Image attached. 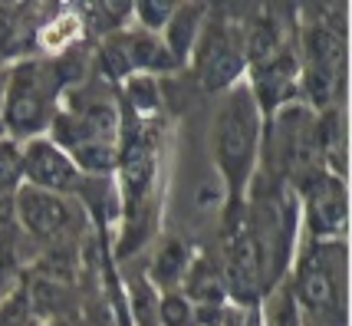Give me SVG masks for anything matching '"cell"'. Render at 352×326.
Listing matches in <instances>:
<instances>
[{"instance_id": "cell-1", "label": "cell", "mask_w": 352, "mask_h": 326, "mask_svg": "<svg viewBox=\"0 0 352 326\" xmlns=\"http://www.w3.org/2000/svg\"><path fill=\"white\" fill-rule=\"evenodd\" d=\"M263 139V112L254 99V89L247 79H237L228 89V102L217 112L214 122V158L217 171L228 185L230 202L237 204L247 182L254 175Z\"/></svg>"}, {"instance_id": "cell-2", "label": "cell", "mask_w": 352, "mask_h": 326, "mask_svg": "<svg viewBox=\"0 0 352 326\" xmlns=\"http://www.w3.org/2000/svg\"><path fill=\"white\" fill-rule=\"evenodd\" d=\"M290 296L320 326H346V248L316 244L300 264Z\"/></svg>"}, {"instance_id": "cell-3", "label": "cell", "mask_w": 352, "mask_h": 326, "mask_svg": "<svg viewBox=\"0 0 352 326\" xmlns=\"http://www.w3.org/2000/svg\"><path fill=\"white\" fill-rule=\"evenodd\" d=\"M53 99L56 83L50 66L40 60H20L3 79V109L0 125L10 135H33L53 122Z\"/></svg>"}, {"instance_id": "cell-4", "label": "cell", "mask_w": 352, "mask_h": 326, "mask_svg": "<svg viewBox=\"0 0 352 326\" xmlns=\"http://www.w3.org/2000/svg\"><path fill=\"white\" fill-rule=\"evenodd\" d=\"M191 60H195V69H198V83L208 93L230 89L247 66L244 50H241V36L228 30L224 23H208L201 30Z\"/></svg>"}, {"instance_id": "cell-5", "label": "cell", "mask_w": 352, "mask_h": 326, "mask_svg": "<svg viewBox=\"0 0 352 326\" xmlns=\"http://www.w3.org/2000/svg\"><path fill=\"white\" fill-rule=\"evenodd\" d=\"M221 274H224V287H228V296L234 300V307H254L257 303L261 290L267 287V277H263L261 244L250 231V224L230 234L228 264Z\"/></svg>"}, {"instance_id": "cell-6", "label": "cell", "mask_w": 352, "mask_h": 326, "mask_svg": "<svg viewBox=\"0 0 352 326\" xmlns=\"http://www.w3.org/2000/svg\"><path fill=\"white\" fill-rule=\"evenodd\" d=\"M20 158H23V182L40 191L66 198L82 185V175L73 165V158L60 145H53V139H30L20 149Z\"/></svg>"}, {"instance_id": "cell-7", "label": "cell", "mask_w": 352, "mask_h": 326, "mask_svg": "<svg viewBox=\"0 0 352 326\" xmlns=\"http://www.w3.org/2000/svg\"><path fill=\"white\" fill-rule=\"evenodd\" d=\"M14 217L36 241H56L73 224V204L60 195L40 191L33 185H20L14 191Z\"/></svg>"}, {"instance_id": "cell-8", "label": "cell", "mask_w": 352, "mask_h": 326, "mask_svg": "<svg viewBox=\"0 0 352 326\" xmlns=\"http://www.w3.org/2000/svg\"><path fill=\"white\" fill-rule=\"evenodd\" d=\"M119 178H122V198L129 211H135L138 204L148 198L155 182V149L148 145L145 135H129L119 145Z\"/></svg>"}, {"instance_id": "cell-9", "label": "cell", "mask_w": 352, "mask_h": 326, "mask_svg": "<svg viewBox=\"0 0 352 326\" xmlns=\"http://www.w3.org/2000/svg\"><path fill=\"white\" fill-rule=\"evenodd\" d=\"M296 79H300V63L293 60V53L280 50L274 60L254 66V79H247V83L254 89V99H257L261 112L263 109L270 112L276 106H287V99L296 89Z\"/></svg>"}, {"instance_id": "cell-10", "label": "cell", "mask_w": 352, "mask_h": 326, "mask_svg": "<svg viewBox=\"0 0 352 326\" xmlns=\"http://www.w3.org/2000/svg\"><path fill=\"white\" fill-rule=\"evenodd\" d=\"M346 188H342V178L336 175H326V178H316L309 185V228L316 237H329L342 231L346 224Z\"/></svg>"}, {"instance_id": "cell-11", "label": "cell", "mask_w": 352, "mask_h": 326, "mask_svg": "<svg viewBox=\"0 0 352 326\" xmlns=\"http://www.w3.org/2000/svg\"><path fill=\"white\" fill-rule=\"evenodd\" d=\"M204 17H208L204 3H175L168 23L162 30V43L168 50V56L175 60V66L191 60V53L198 47V36L204 30Z\"/></svg>"}, {"instance_id": "cell-12", "label": "cell", "mask_w": 352, "mask_h": 326, "mask_svg": "<svg viewBox=\"0 0 352 326\" xmlns=\"http://www.w3.org/2000/svg\"><path fill=\"white\" fill-rule=\"evenodd\" d=\"M36 30L40 23L30 7H0V60L30 53L36 47Z\"/></svg>"}, {"instance_id": "cell-13", "label": "cell", "mask_w": 352, "mask_h": 326, "mask_svg": "<svg viewBox=\"0 0 352 326\" xmlns=\"http://www.w3.org/2000/svg\"><path fill=\"white\" fill-rule=\"evenodd\" d=\"M125 56L132 66V76H152V73H165V69H178L175 60L168 56V50L162 43V36L155 33H122Z\"/></svg>"}, {"instance_id": "cell-14", "label": "cell", "mask_w": 352, "mask_h": 326, "mask_svg": "<svg viewBox=\"0 0 352 326\" xmlns=\"http://www.w3.org/2000/svg\"><path fill=\"white\" fill-rule=\"evenodd\" d=\"M182 283H184V296L195 300L198 307H224V300H228L224 274H221L211 261H195V264H188Z\"/></svg>"}, {"instance_id": "cell-15", "label": "cell", "mask_w": 352, "mask_h": 326, "mask_svg": "<svg viewBox=\"0 0 352 326\" xmlns=\"http://www.w3.org/2000/svg\"><path fill=\"white\" fill-rule=\"evenodd\" d=\"M241 50H244V63H250V69L267 60H274L276 53H280V27H276L270 17H257L250 23L247 36L241 40Z\"/></svg>"}, {"instance_id": "cell-16", "label": "cell", "mask_w": 352, "mask_h": 326, "mask_svg": "<svg viewBox=\"0 0 352 326\" xmlns=\"http://www.w3.org/2000/svg\"><path fill=\"white\" fill-rule=\"evenodd\" d=\"M188 250H184L182 241H165L158 254H155V264H152V283L155 287H162V290H171V287H178L184 280V270H188Z\"/></svg>"}, {"instance_id": "cell-17", "label": "cell", "mask_w": 352, "mask_h": 326, "mask_svg": "<svg viewBox=\"0 0 352 326\" xmlns=\"http://www.w3.org/2000/svg\"><path fill=\"white\" fill-rule=\"evenodd\" d=\"M79 33H82V23H79L76 14H60L53 17V20H43L40 23V30H36V47H43L46 53H66V50L73 47V40H76Z\"/></svg>"}, {"instance_id": "cell-18", "label": "cell", "mask_w": 352, "mask_h": 326, "mask_svg": "<svg viewBox=\"0 0 352 326\" xmlns=\"http://www.w3.org/2000/svg\"><path fill=\"white\" fill-rule=\"evenodd\" d=\"M23 185V158L20 145L0 139V198H14V191Z\"/></svg>"}, {"instance_id": "cell-19", "label": "cell", "mask_w": 352, "mask_h": 326, "mask_svg": "<svg viewBox=\"0 0 352 326\" xmlns=\"http://www.w3.org/2000/svg\"><path fill=\"white\" fill-rule=\"evenodd\" d=\"M125 99L129 106L142 112V116H152L162 106V89H158V79L155 76H129L125 79Z\"/></svg>"}, {"instance_id": "cell-20", "label": "cell", "mask_w": 352, "mask_h": 326, "mask_svg": "<svg viewBox=\"0 0 352 326\" xmlns=\"http://www.w3.org/2000/svg\"><path fill=\"white\" fill-rule=\"evenodd\" d=\"M155 316H158V326H195V307L184 294H168L158 300L155 307Z\"/></svg>"}, {"instance_id": "cell-21", "label": "cell", "mask_w": 352, "mask_h": 326, "mask_svg": "<svg viewBox=\"0 0 352 326\" xmlns=\"http://www.w3.org/2000/svg\"><path fill=\"white\" fill-rule=\"evenodd\" d=\"M171 10H175V3H162V0H142L132 7V17H138V23L145 27V33H158L165 30V23H168Z\"/></svg>"}, {"instance_id": "cell-22", "label": "cell", "mask_w": 352, "mask_h": 326, "mask_svg": "<svg viewBox=\"0 0 352 326\" xmlns=\"http://www.w3.org/2000/svg\"><path fill=\"white\" fill-rule=\"evenodd\" d=\"M30 300L27 296H10L7 307L0 310V326H30Z\"/></svg>"}, {"instance_id": "cell-23", "label": "cell", "mask_w": 352, "mask_h": 326, "mask_svg": "<svg viewBox=\"0 0 352 326\" xmlns=\"http://www.w3.org/2000/svg\"><path fill=\"white\" fill-rule=\"evenodd\" d=\"M274 326H303V320H300V310H296V303H293L290 294H283L280 300H276Z\"/></svg>"}, {"instance_id": "cell-24", "label": "cell", "mask_w": 352, "mask_h": 326, "mask_svg": "<svg viewBox=\"0 0 352 326\" xmlns=\"http://www.w3.org/2000/svg\"><path fill=\"white\" fill-rule=\"evenodd\" d=\"M217 326H257V310H250V307H224Z\"/></svg>"}, {"instance_id": "cell-25", "label": "cell", "mask_w": 352, "mask_h": 326, "mask_svg": "<svg viewBox=\"0 0 352 326\" xmlns=\"http://www.w3.org/2000/svg\"><path fill=\"white\" fill-rule=\"evenodd\" d=\"M0 109H3V76H0ZM3 129V125H0Z\"/></svg>"}, {"instance_id": "cell-26", "label": "cell", "mask_w": 352, "mask_h": 326, "mask_svg": "<svg viewBox=\"0 0 352 326\" xmlns=\"http://www.w3.org/2000/svg\"><path fill=\"white\" fill-rule=\"evenodd\" d=\"M43 326H66L63 320H53V323H43Z\"/></svg>"}]
</instances>
